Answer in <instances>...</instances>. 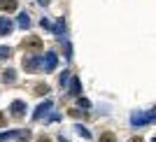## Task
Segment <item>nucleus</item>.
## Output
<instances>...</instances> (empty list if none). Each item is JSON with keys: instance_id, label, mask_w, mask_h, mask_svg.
Listing matches in <instances>:
<instances>
[{"instance_id": "nucleus-19", "label": "nucleus", "mask_w": 156, "mask_h": 142, "mask_svg": "<svg viewBox=\"0 0 156 142\" xmlns=\"http://www.w3.org/2000/svg\"><path fill=\"white\" fill-rule=\"evenodd\" d=\"M40 23H42V28H47V30H51V23H49V19H44V16H42V21H40Z\"/></svg>"}, {"instance_id": "nucleus-11", "label": "nucleus", "mask_w": 156, "mask_h": 142, "mask_svg": "<svg viewBox=\"0 0 156 142\" xmlns=\"http://www.w3.org/2000/svg\"><path fill=\"white\" fill-rule=\"evenodd\" d=\"M19 26L23 28V30H26V28H30V16H28L26 12H21V14H19Z\"/></svg>"}, {"instance_id": "nucleus-5", "label": "nucleus", "mask_w": 156, "mask_h": 142, "mask_svg": "<svg viewBox=\"0 0 156 142\" xmlns=\"http://www.w3.org/2000/svg\"><path fill=\"white\" fill-rule=\"evenodd\" d=\"M40 61H42V56L33 54V56L23 58V68H26V70H37V68H40Z\"/></svg>"}, {"instance_id": "nucleus-7", "label": "nucleus", "mask_w": 156, "mask_h": 142, "mask_svg": "<svg viewBox=\"0 0 156 142\" xmlns=\"http://www.w3.org/2000/svg\"><path fill=\"white\" fill-rule=\"evenodd\" d=\"M14 30V23L7 16H0V37H5V35H9V33Z\"/></svg>"}, {"instance_id": "nucleus-20", "label": "nucleus", "mask_w": 156, "mask_h": 142, "mask_svg": "<svg viewBox=\"0 0 156 142\" xmlns=\"http://www.w3.org/2000/svg\"><path fill=\"white\" fill-rule=\"evenodd\" d=\"M40 5H49V0H37Z\"/></svg>"}, {"instance_id": "nucleus-16", "label": "nucleus", "mask_w": 156, "mask_h": 142, "mask_svg": "<svg viewBox=\"0 0 156 142\" xmlns=\"http://www.w3.org/2000/svg\"><path fill=\"white\" fill-rule=\"evenodd\" d=\"M68 79H70V72L65 70L63 75H61V86H65V84H68Z\"/></svg>"}, {"instance_id": "nucleus-12", "label": "nucleus", "mask_w": 156, "mask_h": 142, "mask_svg": "<svg viewBox=\"0 0 156 142\" xmlns=\"http://www.w3.org/2000/svg\"><path fill=\"white\" fill-rule=\"evenodd\" d=\"M14 79H16L14 70H5L2 72V82H5V84H14Z\"/></svg>"}, {"instance_id": "nucleus-15", "label": "nucleus", "mask_w": 156, "mask_h": 142, "mask_svg": "<svg viewBox=\"0 0 156 142\" xmlns=\"http://www.w3.org/2000/svg\"><path fill=\"white\" fill-rule=\"evenodd\" d=\"M42 44V42H40L37 37H30V40H26V42H23V47H40Z\"/></svg>"}, {"instance_id": "nucleus-10", "label": "nucleus", "mask_w": 156, "mask_h": 142, "mask_svg": "<svg viewBox=\"0 0 156 142\" xmlns=\"http://www.w3.org/2000/svg\"><path fill=\"white\" fill-rule=\"evenodd\" d=\"M0 9H5V12H14V9H16V0H2V2H0Z\"/></svg>"}, {"instance_id": "nucleus-8", "label": "nucleus", "mask_w": 156, "mask_h": 142, "mask_svg": "<svg viewBox=\"0 0 156 142\" xmlns=\"http://www.w3.org/2000/svg\"><path fill=\"white\" fill-rule=\"evenodd\" d=\"M9 110H12L14 116H23V112H26V103H23V100H14V103L9 105Z\"/></svg>"}, {"instance_id": "nucleus-14", "label": "nucleus", "mask_w": 156, "mask_h": 142, "mask_svg": "<svg viewBox=\"0 0 156 142\" xmlns=\"http://www.w3.org/2000/svg\"><path fill=\"white\" fill-rule=\"evenodd\" d=\"M12 56V49L9 47H0V61H5V58Z\"/></svg>"}, {"instance_id": "nucleus-6", "label": "nucleus", "mask_w": 156, "mask_h": 142, "mask_svg": "<svg viewBox=\"0 0 156 142\" xmlns=\"http://www.w3.org/2000/svg\"><path fill=\"white\" fill-rule=\"evenodd\" d=\"M68 93H70V96H79V93H82V82H79L77 77H72V79H68Z\"/></svg>"}, {"instance_id": "nucleus-3", "label": "nucleus", "mask_w": 156, "mask_h": 142, "mask_svg": "<svg viewBox=\"0 0 156 142\" xmlns=\"http://www.w3.org/2000/svg\"><path fill=\"white\" fill-rule=\"evenodd\" d=\"M30 133L28 130H7V133H0V142H12V140H28Z\"/></svg>"}, {"instance_id": "nucleus-2", "label": "nucleus", "mask_w": 156, "mask_h": 142, "mask_svg": "<svg viewBox=\"0 0 156 142\" xmlns=\"http://www.w3.org/2000/svg\"><path fill=\"white\" fill-rule=\"evenodd\" d=\"M40 65L44 68V72H54L56 65H58V56H56L54 51H47L44 56H42V61H40Z\"/></svg>"}, {"instance_id": "nucleus-18", "label": "nucleus", "mask_w": 156, "mask_h": 142, "mask_svg": "<svg viewBox=\"0 0 156 142\" xmlns=\"http://www.w3.org/2000/svg\"><path fill=\"white\" fill-rule=\"evenodd\" d=\"M79 107H84V110H89V107H91V103H89L86 98H79Z\"/></svg>"}, {"instance_id": "nucleus-13", "label": "nucleus", "mask_w": 156, "mask_h": 142, "mask_svg": "<svg viewBox=\"0 0 156 142\" xmlns=\"http://www.w3.org/2000/svg\"><path fill=\"white\" fill-rule=\"evenodd\" d=\"M75 128H77V133H79V135H82V137H84V140H91V133L86 130V126H82V123H77Z\"/></svg>"}, {"instance_id": "nucleus-17", "label": "nucleus", "mask_w": 156, "mask_h": 142, "mask_svg": "<svg viewBox=\"0 0 156 142\" xmlns=\"http://www.w3.org/2000/svg\"><path fill=\"white\" fill-rule=\"evenodd\" d=\"M100 142H114V135H112V133H105V135L100 137Z\"/></svg>"}, {"instance_id": "nucleus-1", "label": "nucleus", "mask_w": 156, "mask_h": 142, "mask_svg": "<svg viewBox=\"0 0 156 142\" xmlns=\"http://www.w3.org/2000/svg\"><path fill=\"white\" fill-rule=\"evenodd\" d=\"M154 116H156L154 110H149L147 114H144V112H133V114H130V123L140 128V126H147V123H151V121H154Z\"/></svg>"}, {"instance_id": "nucleus-9", "label": "nucleus", "mask_w": 156, "mask_h": 142, "mask_svg": "<svg viewBox=\"0 0 156 142\" xmlns=\"http://www.w3.org/2000/svg\"><path fill=\"white\" fill-rule=\"evenodd\" d=\"M51 30H54V35H56L58 40H63L65 37V23H63V19H58V23L51 26Z\"/></svg>"}, {"instance_id": "nucleus-4", "label": "nucleus", "mask_w": 156, "mask_h": 142, "mask_svg": "<svg viewBox=\"0 0 156 142\" xmlns=\"http://www.w3.org/2000/svg\"><path fill=\"white\" fill-rule=\"evenodd\" d=\"M51 100H44V103H40L37 105V110H35V114H33V119H35V121H40V119H42V116H47L49 114V110H51Z\"/></svg>"}]
</instances>
